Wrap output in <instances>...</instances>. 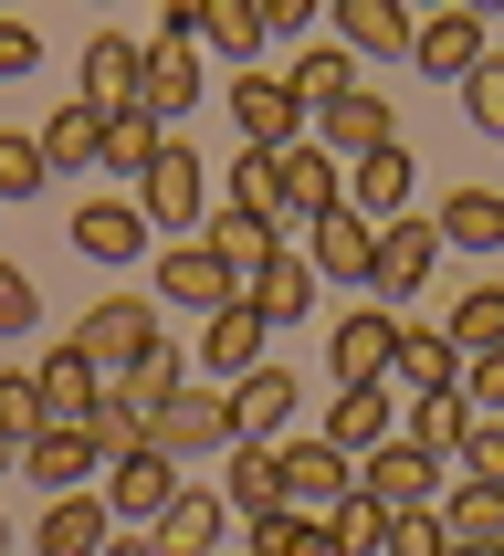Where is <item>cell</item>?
<instances>
[{
  "label": "cell",
  "instance_id": "cell-1",
  "mask_svg": "<svg viewBox=\"0 0 504 556\" xmlns=\"http://www.w3.org/2000/svg\"><path fill=\"white\" fill-rule=\"evenodd\" d=\"M137 220H148V242H200V220H211V157L189 148V137H158L148 179L126 189Z\"/></svg>",
  "mask_w": 504,
  "mask_h": 556
},
{
  "label": "cell",
  "instance_id": "cell-2",
  "mask_svg": "<svg viewBox=\"0 0 504 556\" xmlns=\"http://www.w3.org/2000/svg\"><path fill=\"white\" fill-rule=\"evenodd\" d=\"M74 346H85L94 378H126V368H148L158 346H168V315H158L148 294H94L85 326H74Z\"/></svg>",
  "mask_w": 504,
  "mask_h": 556
},
{
  "label": "cell",
  "instance_id": "cell-3",
  "mask_svg": "<svg viewBox=\"0 0 504 556\" xmlns=\"http://www.w3.org/2000/svg\"><path fill=\"white\" fill-rule=\"evenodd\" d=\"M452 252H441V231H431V211H410V220H378V263H368V305H389V315H410L420 305V283L441 274Z\"/></svg>",
  "mask_w": 504,
  "mask_h": 556
},
{
  "label": "cell",
  "instance_id": "cell-4",
  "mask_svg": "<svg viewBox=\"0 0 504 556\" xmlns=\"http://www.w3.org/2000/svg\"><path fill=\"white\" fill-rule=\"evenodd\" d=\"M220 105H231V126H242V148H294V137H305V105H294V85H284V74H263V63H252V74H220Z\"/></svg>",
  "mask_w": 504,
  "mask_h": 556
},
{
  "label": "cell",
  "instance_id": "cell-5",
  "mask_svg": "<svg viewBox=\"0 0 504 556\" xmlns=\"http://www.w3.org/2000/svg\"><path fill=\"white\" fill-rule=\"evenodd\" d=\"M148 452H168V463H220V452H231V400L189 378L168 409H148Z\"/></svg>",
  "mask_w": 504,
  "mask_h": 556
},
{
  "label": "cell",
  "instance_id": "cell-6",
  "mask_svg": "<svg viewBox=\"0 0 504 556\" xmlns=\"http://www.w3.org/2000/svg\"><path fill=\"white\" fill-rule=\"evenodd\" d=\"M274 472H284V504H294V515H337V504L357 494V463H346L337 441H315V431H284Z\"/></svg>",
  "mask_w": 504,
  "mask_h": 556
},
{
  "label": "cell",
  "instance_id": "cell-7",
  "mask_svg": "<svg viewBox=\"0 0 504 556\" xmlns=\"http://www.w3.org/2000/svg\"><path fill=\"white\" fill-rule=\"evenodd\" d=\"M337 200L368 220V231H378V220H410V211H420V157H410L400 137H389V148H368V157H346Z\"/></svg>",
  "mask_w": 504,
  "mask_h": 556
},
{
  "label": "cell",
  "instance_id": "cell-8",
  "mask_svg": "<svg viewBox=\"0 0 504 556\" xmlns=\"http://www.w3.org/2000/svg\"><path fill=\"white\" fill-rule=\"evenodd\" d=\"M63 231H74V252H85V263H105V274H126V263H148V252H158V242H148V220H137V200H126V189H85Z\"/></svg>",
  "mask_w": 504,
  "mask_h": 556
},
{
  "label": "cell",
  "instance_id": "cell-9",
  "mask_svg": "<svg viewBox=\"0 0 504 556\" xmlns=\"http://www.w3.org/2000/svg\"><path fill=\"white\" fill-rule=\"evenodd\" d=\"M410 63L431 74V85H463L494 63V22L483 11H431V22H410Z\"/></svg>",
  "mask_w": 504,
  "mask_h": 556
},
{
  "label": "cell",
  "instance_id": "cell-10",
  "mask_svg": "<svg viewBox=\"0 0 504 556\" xmlns=\"http://www.w3.org/2000/svg\"><path fill=\"white\" fill-rule=\"evenodd\" d=\"M305 137L346 168V157H368V148H389V137H400V105H389V85H357V94H337V105H315Z\"/></svg>",
  "mask_w": 504,
  "mask_h": 556
},
{
  "label": "cell",
  "instance_id": "cell-11",
  "mask_svg": "<svg viewBox=\"0 0 504 556\" xmlns=\"http://www.w3.org/2000/svg\"><path fill=\"white\" fill-rule=\"evenodd\" d=\"M158 263V283H148V305L158 315H220L242 283H231V263H211L200 242H168V252H148Z\"/></svg>",
  "mask_w": 504,
  "mask_h": 556
},
{
  "label": "cell",
  "instance_id": "cell-12",
  "mask_svg": "<svg viewBox=\"0 0 504 556\" xmlns=\"http://www.w3.org/2000/svg\"><path fill=\"white\" fill-rule=\"evenodd\" d=\"M337 157L315 148V137H294V148H274V231H305V220L337 211Z\"/></svg>",
  "mask_w": 504,
  "mask_h": 556
},
{
  "label": "cell",
  "instance_id": "cell-13",
  "mask_svg": "<svg viewBox=\"0 0 504 556\" xmlns=\"http://www.w3.org/2000/svg\"><path fill=\"white\" fill-rule=\"evenodd\" d=\"M441 483H452V472H441L431 452H420V441H378L368 463H357V494H368L378 515H410V504H441Z\"/></svg>",
  "mask_w": 504,
  "mask_h": 556
},
{
  "label": "cell",
  "instance_id": "cell-14",
  "mask_svg": "<svg viewBox=\"0 0 504 556\" xmlns=\"http://www.w3.org/2000/svg\"><path fill=\"white\" fill-rule=\"evenodd\" d=\"M389 346H400V315H389V305H346L337 337H326L337 389H389Z\"/></svg>",
  "mask_w": 504,
  "mask_h": 556
},
{
  "label": "cell",
  "instance_id": "cell-15",
  "mask_svg": "<svg viewBox=\"0 0 504 556\" xmlns=\"http://www.w3.org/2000/svg\"><path fill=\"white\" fill-rule=\"evenodd\" d=\"M94 494H105V515H116V526L148 535L158 515H168V494H179V463H168V452H126V463L94 472Z\"/></svg>",
  "mask_w": 504,
  "mask_h": 556
},
{
  "label": "cell",
  "instance_id": "cell-16",
  "mask_svg": "<svg viewBox=\"0 0 504 556\" xmlns=\"http://www.w3.org/2000/svg\"><path fill=\"white\" fill-rule=\"evenodd\" d=\"M389 389H410V400H452V389H463V346L441 337V326H420V315H400V346H389Z\"/></svg>",
  "mask_w": 504,
  "mask_h": 556
},
{
  "label": "cell",
  "instance_id": "cell-17",
  "mask_svg": "<svg viewBox=\"0 0 504 556\" xmlns=\"http://www.w3.org/2000/svg\"><path fill=\"white\" fill-rule=\"evenodd\" d=\"M263 337H274V326L252 315V294H231L220 315H200V368H211V389H231V378H252V368H263V357H274Z\"/></svg>",
  "mask_w": 504,
  "mask_h": 556
},
{
  "label": "cell",
  "instance_id": "cell-18",
  "mask_svg": "<svg viewBox=\"0 0 504 556\" xmlns=\"http://www.w3.org/2000/svg\"><path fill=\"white\" fill-rule=\"evenodd\" d=\"M220 400H231V441H263V452H274L305 389H294V368H284V357H263V368H252V378H231Z\"/></svg>",
  "mask_w": 504,
  "mask_h": 556
},
{
  "label": "cell",
  "instance_id": "cell-19",
  "mask_svg": "<svg viewBox=\"0 0 504 556\" xmlns=\"http://www.w3.org/2000/svg\"><path fill=\"white\" fill-rule=\"evenodd\" d=\"M220 535H231L220 483H179V494H168V515L148 526V546H158V556H220Z\"/></svg>",
  "mask_w": 504,
  "mask_h": 556
},
{
  "label": "cell",
  "instance_id": "cell-20",
  "mask_svg": "<svg viewBox=\"0 0 504 556\" xmlns=\"http://www.w3.org/2000/svg\"><path fill=\"white\" fill-rule=\"evenodd\" d=\"M94 472H105V463H94V441L63 431V420H42V431L22 441V483H32V494H94Z\"/></svg>",
  "mask_w": 504,
  "mask_h": 556
},
{
  "label": "cell",
  "instance_id": "cell-21",
  "mask_svg": "<svg viewBox=\"0 0 504 556\" xmlns=\"http://www.w3.org/2000/svg\"><path fill=\"white\" fill-rule=\"evenodd\" d=\"M305 263H315V283H357V294H368V263H378V231L357 211H326V220H305Z\"/></svg>",
  "mask_w": 504,
  "mask_h": 556
},
{
  "label": "cell",
  "instance_id": "cell-22",
  "mask_svg": "<svg viewBox=\"0 0 504 556\" xmlns=\"http://www.w3.org/2000/svg\"><path fill=\"white\" fill-rule=\"evenodd\" d=\"M32 389H42V420H63V431H85V409L105 400V378L85 368V346H74V337H53L42 357H32Z\"/></svg>",
  "mask_w": 504,
  "mask_h": 556
},
{
  "label": "cell",
  "instance_id": "cell-23",
  "mask_svg": "<svg viewBox=\"0 0 504 556\" xmlns=\"http://www.w3.org/2000/svg\"><path fill=\"white\" fill-rule=\"evenodd\" d=\"M137 85H148V42H137V31H94L85 42V105L94 116H126Z\"/></svg>",
  "mask_w": 504,
  "mask_h": 556
},
{
  "label": "cell",
  "instance_id": "cell-24",
  "mask_svg": "<svg viewBox=\"0 0 504 556\" xmlns=\"http://www.w3.org/2000/svg\"><path fill=\"white\" fill-rule=\"evenodd\" d=\"M211 94V74H200V42H148V85H137V105H148L168 137H179V116Z\"/></svg>",
  "mask_w": 504,
  "mask_h": 556
},
{
  "label": "cell",
  "instance_id": "cell-25",
  "mask_svg": "<svg viewBox=\"0 0 504 556\" xmlns=\"http://www.w3.org/2000/svg\"><path fill=\"white\" fill-rule=\"evenodd\" d=\"M431 231H441V252H504V189H483V179L441 189V200H431Z\"/></svg>",
  "mask_w": 504,
  "mask_h": 556
},
{
  "label": "cell",
  "instance_id": "cell-26",
  "mask_svg": "<svg viewBox=\"0 0 504 556\" xmlns=\"http://www.w3.org/2000/svg\"><path fill=\"white\" fill-rule=\"evenodd\" d=\"M315 441H337L346 463H368L378 441H400V400L389 389H337V409L315 420Z\"/></svg>",
  "mask_w": 504,
  "mask_h": 556
},
{
  "label": "cell",
  "instance_id": "cell-27",
  "mask_svg": "<svg viewBox=\"0 0 504 556\" xmlns=\"http://www.w3.org/2000/svg\"><path fill=\"white\" fill-rule=\"evenodd\" d=\"M337 53L346 63H410V11L400 0H337Z\"/></svg>",
  "mask_w": 504,
  "mask_h": 556
},
{
  "label": "cell",
  "instance_id": "cell-28",
  "mask_svg": "<svg viewBox=\"0 0 504 556\" xmlns=\"http://www.w3.org/2000/svg\"><path fill=\"white\" fill-rule=\"evenodd\" d=\"M32 546H42V556H105V546H116L105 494H53V504H42V526H32Z\"/></svg>",
  "mask_w": 504,
  "mask_h": 556
},
{
  "label": "cell",
  "instance_id": "cell-29",
  "mask_svg": "<svg viewBox=\"0 0 504 556\" xmlns=\"http://www.w3.org/2000/svg\"><path fill=\"white\" fill-rule=\"evenodd\" d=\"M242 294H252L263 326H305V315H315V263H305V252H263Z\"/></svg>",
  "mask_w": 504,
  "mask_h": 556
},
{
  "label": "cell",
  "instance_id": "cell-30",
  "mask_svg": "<svg viewBox=\"0 0 504 556\" xmlns=\"http://www.w3.org/2000/svg\"><path fill=\"white\" fill-rule=\"evenodd\" d=\"M220 504H231V526H252V515H284V472L263 441H231L220 452Z\"/></svg>",
  "mask_w": 504,
  "mask_h": 556
},
{
  "label": "cell",
  "instance_id": "cell-31",
  "mask_svg": "<svg viewBox=\"0 0 504 556\" xmlns=\"http://www.w3.org/2000/svg\"><path fill=\"white\" fill-rule=\"evenodd\" d=\"M441 546H504V494L494 483H472V472H452V483H441Z\"/></svg>",
  "mask_w": 504,
  "mask_h": 556
},
{
  "label": "cell",
  "instance_id": "cell-32",
  "mask_svg": "<svg viewBox=\"0 0 504 556\" xmlns=\"http://www.w3.org/2000/svg\"><path fill=\"white\" fill-rule=\"evenodd\" d=\"M200 42H211L231 74H252L263 42H274V22H263V0H200Z\"/></svg>",
  "mask_w": 504,
  "mask_h": 556
},
{
  "label": "cell",
  "instance_id": "cell-33",
  "mask_svg": "<svg viewBox=\"0 0 504 556\" xmlns=\"http://www.w3.org/2000/svg\"><path fill=\"white\" fill-rule=\"evenodd\" d=\"M85 441H94V463H126V452H148V400H137L126 378H105V400L85 409Z\"/></svg>",
  "mask_w": 504,
  "mask_h": 556
},
{
  "label": "cell",
  "instance_id": "cell-34",
  "mask_svg": "<svg viewBox=\"0 0 504 556\" xmlns=\"http://www.w3.org/2000/svg\"><path fill=\"white\" fill-rule=\"evenodd\" d=\"M441 337L463 346V357H494V346H504V274L463 283V294H452V315H441Z\"/></svg>",
  "mask_w": 504,
  "mask_h": 556
},
{
  "label": "cell",
  "instance_id": "cell-35",
  "mask_svg": "<svg viewBox=\"0 0 504 556\" xmlns=\"http://www.w3.org/2000/svg\"><path fill=\"white\" fill-rule=\"evenodd\" d=\"M200 252L231 263V283H252V263L284 252V231H274V220H252V211H211V220H200Z\"/></svg>",
  "mask_w": 504,
  "mask_h": 556
},
{
  "label": "cell",
  "instance_id": "cell-36",
  "mask_svg": "<svg viewBox=\"0 0 504 556\" xmlns=\"http://www.w3.org/2000/svg\"><path fill=\"white\" fill-rule=\"evenodd\" d=\"M284 85H294V105H305V116H315V105H337V94H357V85H368V74H357V63H346L337 42H326V31H315L305 53L284 63Z\"/></svg>",
  "mask_w": 504,
  "mask_h": 556
},
{
  "label": "cell",
  "instance_id": "cell-37",
  "mask_svg": "<svg viewBox=\"0 0 504 556\" xmlns=\"http://www.w3.org/2000/svg\"><path fill=\"white\" fill-rule=\"evenodd\" d=\"M158 137H168V126H158L148 105H126V116L94 126V168H116V179L137 189V179H148V157H158Z\"/></svg>",
  "mask_w": 504,
  "mask_h": 556
},
{
  "label": "cell",
  "instance_id": "cell-38",
  "mask_svg": "<svg viewBox=\"0 0 504 556\" xmlns=\"http://www.w3.org/2000/svg\"><path fill=\"white\" fill-rule=\"evenodd\" d=\"M94 126H105V116H94L85 94H63L53 116L32 126V148H42V168H53V179H63V168H94Z\"/></svg>",
  "mask_w": 504,
  "mask_h": 556
},
{
  "label": "cell",
  "instance_id": "cell-39",
  "mask_svg": "<svg viewBox=\"0 0 504 556\" xmlns=\"http://www.w3.org/2000/svg\"><path fill=\"white\" fill-rule=\"evenodd\" d=\"M400 441H420V452L452 472V463H463V441H472V409L463 400H410L400 409Z\"/></svg>",
  "mask_w": 504,
  "mask_h": 556
},
{
  "label": "cell",
  "instance_id": "cell-40",
  "mask_svg": "<svg viewBox=\"0 0 504 556\" xmlns=\"http://www.w3.org/2000/svg\"><path fill=\"white\" fill-rule=\"evenodd\" d=\"M211 211H252V220H274V157H263V148H231V157H220Z\"/></svg>",
  "mask_w": 504,
  "mask_h": 556
},
{
  "label": "cell",
  "instance_id": "cell-41",
  "mask_svg": "<svg viewBox=\"0 0 504 556\" xmlns=\"http://www.w3.org/2000/svg\"><path fill=\"white\" fill-rule=\"evenodd\" d=\"M252 556H337V535H326V515H252Z\"/></svg>",
  "mask_w": 504,
  "mask_h": 556
},
{
  "label": "cell",
  "instance_id": "cell-42",
  "mask_svg": "<svg viewBox=\"0 0 504 556\" xmlns=\"http://www.w3.org/2000/svg\"><path fill=\"white\" fill-rule=\"evenodd\" d=\"M53 189V168H42V148H32L22 126H0V200H42Z\"/></svg>",
  "mask_w": 504,
  "mask_h": 556
},
{
  "label": "cell",
  "instance_id": "cell-43",
  "mask_svg": "<svg viewBox=\"0 0 504 556\" xmlns=\"http://www.w3.org/2000/svg\"><path fill=\"white\" fill-rule=\"evenodd\" d=\"M326 535H337V556H378V546H389V515H378L368 494H346L337 515H326Z\"/></svg>",
  "mask_w": 504,
  "mask_h": 556
},
{
  "label": "cell",
  "instance_id": "cell-44",
  "mask_svg": "<svg viewBox=\"0 0 504 556\" xmlns=\"http://www.w3.org/2000/svg\"><path fill=\"white\" fill-rule=\"evenodd\" d=\"M42 431V389H32V368H0V441H32Z\"/></svg>",
  "mask_w": 504,
  "mask_h": 556
},
{
  "label": "cell",
  "instance_id": "cell-45",
  "mask_svg": "<svg viewBox=\"0 0 504 556\" xmlns=\"http://www.w3.org/2000/svg\"><path fill=\"white\" fill-rule=\"evenodd\" d=\"M452 400H463L472 420H504V346L494 357H463V389H452Z\"/></svg>",
  "mask_w": 504,
  "mask_h": 556
},
{
  "label": "cell",
  "instance_id": "cell-46",
  "mask_svg": "<svg viewBox=\"0 0 504 556\" xmlns=\"http://www.w3.org/2000/svg\"><path fill=\"white\" fill-rule=\"evenodd\" d=\"M32 326H42V283L22 263H0V337H32Z\"/></svg>",
  "mask_w": 504,
  "mask_h": 556
},
{
  "label": "cell",
  "instance_id": "cell-47",
  "mask_svg": "<svg viewBox=\"0 0 504 556\" xmlns=\"http://www.w3.org/2000/svg\"><path fill=\"white\" fill-rule=\"evenodd\" d=\"M463 116L483 126V137H504V53L483 63V74H463Z\"/></svg>",
  "mask_w": 504,
  "mask_h": 556
},
{
  "label": "cell",
  "instance_id": "cell-48",
  "mask_svg": "<svg viewBox=\"0 0 504 556\" xmlns=\"http://www.w3.org/2000/svg\"><path fill=\"white\" fill-rule=\"evenodd\" d=\"M452 472H472V483H494L504 494V420H472V441H463V463Z\"/></svg>",
  "mask_w": 504,
  "mask_h": 556
},
{
  "label": "cell",
  "instance_id": "cell-49",
  "mask_svg": "<svg viewBox=\"0 0 504 556\" xmlns=\"http://www.w3.org/2000/svg\"><path fill=\"white\" fill-rule=\"evenodd\" d=\"M22 74H42V31H32V22H0V85H22Z\"/></svg>",
  "mask_w": 504,
  "mask_h": 556
},
{
  "label": "cell",
  "instance_id": "cell-50",
  "mask_svg": "<svg viewBox=\"0 0 504 556\" xmlns=\"http://www.w3.org/2000/svg\"><path fill=\"white\" fill-rule=\"evenodd\" d=\"M158 42H200V0H168L158 11Z\"/></svg>",
  "mask_w": 504,
  "mask_h": 556
},
{
  "label": "cell",
  "instance_id": "cell-51",
  "mask_svg": "<svg viewBox=\"0 0 504 556\" xmlns=\"http://www.w3.org/2000/svg\"><path fill=\"white\" fill-rule=\"evenodd\" d=\"M105 556H158V546H148V535H116V546H105Z\"/></svg>",
  "mask_w": 504,
  "mask_h": 556
},
{
  "label": "cell",
  "instance_id": "cell-52",
  "mask_svg": "<svg viewBox=\"0 0 504 556\" xmlns=\"http://www.w3.org/2000/svg\"><path fill=\"white\" fill-rule=\"evenodd\" d=\"M0 472H22V441H0Z\"/></svg>",
  "mask_w": 504,
  "mask_h": 556
},
{
  "label": "cell",
  "instance_id": "cell-53",
  "mask_svg": "<svg viewBox=\"0 0 504 556\" xmlns=\"http://www.w3.org/2000/svg\"><path fill=\"white\" fill-rule=\"evenodd\" d=\"M441 556H504V546H441Z\"/></svg>",
  "mask_w": 504,
  "mask_h": 556
},
{
  "label": "cell",
  "instance_id": "cell-54",
  "mask_svg": "<svg viewBox=\"0 0 504 556\" xmlns=\"http://www.w3.org/2000/svg\"><path fill=\"white\" fill-rule=\"evenodd\" d=\"M0 556H11V515H0Z\"/></svg>",
  "mask_w": 504,
  "mask_h": 556
}]
</instances>
